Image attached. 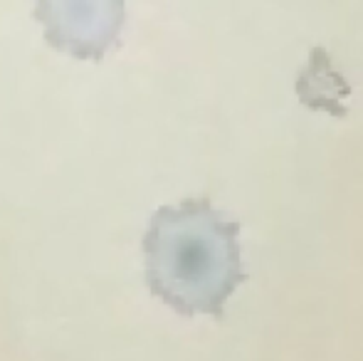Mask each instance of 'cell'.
Listing matches in <instances>:
<instances>
[{
  "mask_svg": "<svg viewBox=\"0 0 363 361\" xmlns=\"http://www.w3.org/2000/svg\"><path fill=\"white\" fill-rule=\"evenodd\" d=\"M146 284L183 317L220 319L245 282L240 223L208 198H186L151 216L144 235Z\"/></svg>",
  "mask_w": 363,
  "mask_h": 361,
  "instance_id": "obj_1",
  "label": "cell"
}]
</instances>
